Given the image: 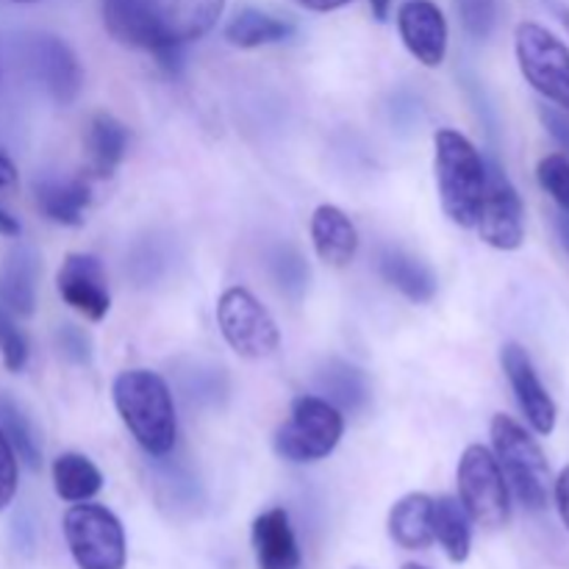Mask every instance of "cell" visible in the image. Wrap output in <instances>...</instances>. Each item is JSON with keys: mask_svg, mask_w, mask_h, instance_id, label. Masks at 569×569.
<instances>
[{"mask_svg": "<svg viewBox=\"0 0 569 569\" xmlns=\"http://www.w3.org/2000/svg\"><path fill=\"white\" fill-rule=\"evenodd\" d=\"M117 415L126 422L139 448L153 459L170 453L178 439V420L172 392L153 370H126L111 387Z\"/></svg>", "mask_w": 569, "mask_h": 569, "instance_id": "obj_1", "label": "cell"}, {"mask_svg": "<svg viewBox=\"0 0 569 569\" xmlns=\"http://www.w3.org/2000/svg\"><path fill=\"white\" fill-rule=\"evenodd\" d=\"M433 170H437L442 211L459 228H476L487 192V161L465 133L439 128L433 133Z\"/></svg>", "mask_w": 569, "mask_h": 569, "instance_id": "obj_2", "label": "cell"}, {"mask_svg": "<svg viewBox=\"0 0 569 569\" xmlns=\"http://www.w3.org/2000/svg\"><path fill=\"white\" fill-rule=\"evenodd\" d=\"M495 459L511 492L526 509L542 511L550 500V465L537 439L509 415L492 417Z\"/></svg>", "mask_w": 569, "mask_h": 569, "instance_id": "obj_3", "label": "cell"}, {"mask_svg": "<svg viewBox=\"0 0 569 569\" xmlns=\"http://www.w3.org/2000/svg\"><path fill=\"white\" fill-rule=\"evenodd\" d=\"M345 433V417L328 400L303 395L289 409L287 422L276 433V453L292 465L322 461L337 450Z\"/></svg>", "mask_w": 569, "mask_h": 569, "instance_id": "obj_4", "label": "cell"}, {"mask_svg": "<svg viewBox=\"0 0 569 569\" xmlns=\"http://www.w3.org/2000/svg\"><path fill=\"white\" fill-rule=\"evenodd\" d=\"M456 481H459V503L465 506L472 522L487 531H498L509 522V483L492 450L483 445H470L459 459Z\"/></svg>", "mask_w": 569, "mask_h": 569, "instance_id": "obj_5", "label": "cell"}, {"mask_svg": "<svg viewBox=\"0 0 569 569\" xmlns=\"http://www.w3.org/2000/svg\"><path fill=\"white\" fill-rule=\"evenodd\" d=\"M64 539L78 569H126V531L106 506L83 500L67 509Z\"/></svg>", "mask_w": 569, "mask_h": 569, "instance_id": "obj_6", "label": "cell"}, {"mask_svg": "<svg viewBox=\"0 0 569 569\" xmlns=\"http://www.w3.org/2000/svg\"><path fill=\"white\" fill-rule=\"evenodd\" d=\"M217 326H220L228 348L242 356V359H267L281 345L278 322L272 320L267 306L244 287H231L220 295Z\"/></svg>", "mask_w": 569, "mask_h": 569, "instance_id": "obj_7", "label": "cell"}, {"mask_svg": "<svg viewBox=\"0 0 569 569\" xmlns=\"http://www.w3.org/2000/svg\"><path fill=\"white\" fill-rule=\"evenodd\" d=\"M517 64L542 98L569 111V48L539 22H520L515 31Z\"/></svg>", "mask_w": 569, "mask_h": 569, "instance_id": "obj_8", "label": "cell"}, {"mask_svg": "<svg viewBox=\"0 0 569 569\" xmlns=\"http://www.w3.org/2000/svg\"><path fill=\"white\" fill-rule=\"evenodd\" d=\"M164 50L156 56L159 67L176 76L183 64V44L203 39L222 17L226 0H150Z\"/></svg>", "mask_w": 569, "mask_h": 569, "instance_id": "obj_9", "label": "cell"}, {"mask_svg": "<svg viewBox=\"0 0 569 569\" xmlns=\"http://www.w3.org/2000/svg\"><path fill=\"white\" fill-rule=\"evenodd\" d=\"M483 242L495 250H517L526 242V209L515 183L498 164H487V192L476 222Z\"/></svg>", "mask_w": 569, "mask_h": 569, "instance_id": "obj_10", "label": "cell"}, {"mask_svg": "<svg viewBox=\"0 0 569 569\" xmlns=\"http://www.w3.org/2000/svg\"><path fill=\"white\" fill-rule=\"evenodd\" d=\"M26 67L33 81L59 106H70L83 83L81 64L64 39L53 33H33L26 42Z\"/></svg>", "mask_w": 569, "mask_h": 569, "instance_id": "obj_11", "label": "cell"}, {"mask_svg": "<svg viewBox=\"0 0 569 569\" xmlns=\"http://www.w3.org/2000/svg\"><path fill=\"white\" fill-rule=\"evenodd\" d=\"M56 289H59L61 300L87 317L89 322H100L111 309L109 281H106V270L94 256L89 253H70L61 261L59 272H56Z\"/></svg>", "mask_w": 569, "mask_h": 569, "instance_id": "obj_12", "label": "cell"}, {"mask_svg": "<svg viewBox=\"0 0 569 569\" xmlns=\"http://www.w3.org/2000/svg\"><path fill=\"white\" fill-rule=\"evenodd\" d=\"M500 365H503V372L509 378L511 389H515V398L520 403L526 420L531 422V428L539 437H550L556 431L559 409H556L553 398L545 389V383L539 381V372L533 367L531 356L526 353L522 345L509 342L500 350Z\"/></svg>", "mask_w": 569, "mask_h": 569, "instance_id": "obj_13", "label": "cell"}, {"mask_svg": "<svg viewBox=\"0 0 569 569\" xmlns=\"http://www.w3.org/2000/svg\"><path fill=\"white\" fill-rule=\"evenodd\" d=\"M398 31L420 64L439 67L448 56V20L433 0H406L398 9Z\"/></svg>", "mask_w": 569, "mask_h": 569, "instance_id": "obj_14", "label": "cell"}, {"mask_svg": "<svg viewBox=\"0 0 569 569\" xmlns=\"http://www.w3.org/2000/svg\"><path fill=\"white\" fill-rule=\"evenodd\" d=\"M100 14L106 31L120 44L150 50L153 56L164 50L150 0H100Z\"/></svg>", "mask_w": 569, "mask_h": 569, "instance_id": "obj_15", "label": "cell"}, {"mask_svg": "<svg viewBox=\"0 0 569 569\" xmlns=\"http://www.w3.org/2000/svg\"><path fill=\"white\" fill-rule=\"evenodd\" d=\"M311 242L320 261L331 267H348L359 250V231L339 206H317L311 214Z\"/></svg>", "mask_w": 569, "mask_h": 569, "instance_id": "obj_16", "label": "cell"}, {"mask_svg": "<svg viewBox=\"0 0 569 569\" xmlns=\"http://www.w3.org/2000/svg\"><path fill=\"white\" fill-rule=\"evenodd\" d=\"M253 550L259 569H298L300 548L295 539L292 522L283 509H270L256 517Z\"/></svg>", "mask_w": 569, "mask_h": 569, "instance_id": "obj_17", "label": "cell"}, {"mask_svg": "<svg viewBox=\"0 0 569 569\" xmlns=\"http://www.w3.org/2000/svg\"><path fill=\"white\" fill-rule=\"evenodd\" d=\"M37 253L20 244L0 264V306H6L14 317H31L37 309Z\"/></svg>", "mask_w": 569, "mask_h": 569, "instance_id": "obj_18", "label": "cell"}, {"mask_svg": "<svg viewBox=\"0 0 569 569\" xmlns=\"http://www.w3.org/2000/svg\"><path fill=\"white\" fill-rule=\"evenodd\" d=\"M87 167L94 178H111L128 150V128L109 111H98L83 133Z\"/></svg>", "mask_w": 569, "mask_h": 569, "instance_id": "obj_19", "label": "cell"}, {"mask_svg": "<svg viewBox=\"0 0 569 569\" xmlns=\"http://www.w3.org/2000/svg\"><path fill=\"white\" fill-rule=\"evenodd\" d=\"M378 270H381L383 281L398 289L411 303H431L439 289V281L431 267L422 259H417V256L406 253V250H383Z\"/></svg>", "mask_w": 569, "mask_h": 569, "instance_id": "obj_20", "label": "cell"}, {"mask_svg": "<svg viewBox=\"0 0 569 569\" xmlns=\"http://www.w3.org/2000/svg\"><path fill=\"white\" fill-rule=\"evenodd\" d=\"M317 392L322 400H328L331 406H337L339 411H356L365 409L372 398L370 378L367 372H361L359 367L350 365V361L331 359L315 378Z\"/></svg>", "mask_w": 569, "mask_h": 569, "instance_id": "obj_21", "label": "cell"}, {"mask_svg": "<svg viewBox=\"0 0 569 569\" xmlns=\"http://www.w3.org/2000/svg\"><path fill=\"white\" fill-rule=\"evenodd\" d=\"M37 206L50 222L59 226H81L83 209L89 206V183L81 178H42L33 183Z\"/></svg>", "mask_w": 569, "mask_h": 569, "instance_id": "obj_22", "label": "cell"}, {"mask_svg": "<svg viewBox=\"0 0 569 569\" xmlns=\"http://www.w3.org/2000/svg\"><path fill=\"white\" fill-rule=\"evenodd\" d=\"M433 498L422 492H411L400 498L389 511V537L403 550H426L433 542L431 528Z\"/></svg>", "mask_w": 569, "mask_h": 569, "instance_id": "obj_23", "label": "cell"}, {"mask_svg": "<svg viewBox=\"0 0 569 569\" xmlns=\"http://www.w3.org/2000/svg\"><path fill=\"white\" fill-rule=\"evenodd\" d=\"M431 528H433V539H439V545H442L450 561L461 565V561L470 559V550H472L470 517H467L465 506H461L459 500L448 498V495L433 500Z\"/></svg>", "mask_w": 569, "mask_h": 569, "instance_id": "obj_24", "label": "cell"}, {"mask_svg": "<svg viewBox=\"0 0 569 569\" xmlns=\"http://www.w3.org/2000/svg\"><path fill=\"white\" fill-rule=\"evenodd\" d=\"M292 22L281 20L276 14H267L261 9H242L231 17L226 26V39L233 48H261V44H276L292 37Z\"/></svg>", "mask_w": 569, "mask_h": 569, "instance_id": "obj_25", "label": "cell"}, {"mask_svg": "<svg viewBox=\"0 0 569 569\" xmlns=\"http://www.w3.org/2000/svg\"><path fill=\"white\" fill-rule=\"evenodd\" d=\"M53 487L56 495L67 503H83L103 489V476L87 456L61 453L53 461Z\"/></svg>", "mask_w": 569, "mask_h": 569, "instance_id": "obj_26", "label": "cell"}, {"mask_svg": "<svg viewBox=\"0 0 569 569\" xmlns=\"http://www.w3.org/2000/svg\"><path fill=\"white\" fill-rule=\"evenodd\" d=\"M0 428H3L11 450L17 453V461H22L28 470H37L42 465V448H39L37 431H33L22 406L14 403L9 395H0Z\"/></svg>", "mask_w": 569, "mask_h": 569, "instance_id": "obj_27", "label": "cell"}, {"mask_svg": "<svg viewBox=\"0 0 569 569\" xmlns=\"http://www.w3.org/2000/svg\"><path fill=\"white\" fill-rule=\"evenodd\" d=\"M270 270L278 287L283 292L295 295V298L309 287V264H306V259L295 248H278L270 256Z\"/></svg>", "mask_w": 569, "mask_h": 569, "instance_id": "obj_28", "label": "cell"}, {"mask_svg": "<svg viewBox=\"0 0 569 569\" xmlns=\"http://www.w3.org/2000/svg\"><path fill=\"white\" fill-rule=\"evenodd\" d=\"M28 339L17 326V317L0 306V361L9 372H22L28 365Z\"/></svg>", "mask_w": 569, "mask_h": 569, "instance_id": "obj_29", "label": "cell"}, {"mask_svg": "<svg viewBox=\"0 0 569 569\" xmlns=\"http://www.w3.org/2000/svg\"><path fill=\"white\" fill-rule=\"evenodd\" d=\"M539 187L556 200L565 214H569V159L565 153H550L545 156L537 164Z\"/></svg>", "mask_w": 569, "mask_h": 569, "instance_id": "obj_30", "label": "cell"}, {"mask_svg": "<svg viewBox=\"0 0 569 569\" xmlns=\"http://www.w3.org/2000/svg\"><path fill=\"white\" fill-rule=\"evenodd\" d=\"M459 20L472 39H489L498 22V0H453Z\"/></svg>", "mask_w": 569, "mask_h": 569, "instance_id": "obj_31", "label": "cell"}, {"mask_svg": "<svg viewBox=\"0 0 569 569\" xmlns=\"http://www.w3.org/2000/svg\"><path fill=\"white\" fill-rule=\"evenodd\" d=\"M17 481H20V461L11 450L9 439H6L3 428H0V511L11 506L17 495Z\"/></svg>", "mask_w": 569, "mask_h": 569, "instance_id": "obj_32", "label": "cell"}, {"mask_svg": "<svg viewBox=\"0 0 569 569\" xmlns=\"http://www.w3.org/2000/svg\"><path fill=\"white\" fill-rule=\"evenodd\" d=\"M56 339H59L61 353H64L70 361H76V365H87V361L92 359V345H89V337L81 331V328L64 326Z\"/></svg>", "mask_w": 569, "mask_h": 569, "instance_id": "obj_33", "label": "cell"}, {"mask_svg": "<svg viewBox=\"0 0 569 569\" xmlns=\"http://www.w3.org/2000/svg\"><path fill=\"white\" fill-rule=\"evenodd\" d=\"M539 117H542L550 137L569 153V111L559 109V106H542V109H539Z\"/></svg>", "mask_w": 569, "mask_h": 569, "instance_id": "obj_34", "label": "cell"}, {"mask_svg": "<svg viewBox=\"0 0 569 569\" xmlns=\"http://www.w3.org/2000/svg\"><path fill=\"white\" fill-rule=\"evenodd\" d=\"M553 498H556V509H559L561 522H565L567 531H569V467H565V470H561V476L556 478Z\"/></svg>", "mask_w": 569, "mask_h": 569, "instance_id": "obj_35", "label": "cell"}, {"mask_svg": "<svg viewBox=\"0 0 569 569\" xmlns=\"http://www.w3.org/2000/svg\"><path fill=\"white\" fill-rule=\"evenodd\" d=\"M17 187V167L11 164L9 156L0 150V192H9Z\"/></svg>", "mask_w": 569, "mask_h": 569, "instance_id": "obj_36", "label": "cell"}, {"mask_svg": "<svg viewBox=\"0 0 569 569\" xmlns=\"http://www.w3.org/2000/svg\"><path fill=\"white\" fill-rule=\"evenodd\" d=\"M303 9L309 11H320V14H328V11H337V9H345V6H350L353 0H298Z\"/></svg>", "mask_w": 569, "mask_h": 569, "instance_id": "obj_37", "label": "cell"}, {"mask_svg": "<svg viewBox=\"0 0 569 569\" xmlns=\"http://www.w3.org/2000/svg\"><path fill=\"white\" fill-rule=\"evenodd\" d=\"M20 222H17V217H11L9 211L6 209H0V237H6V239H14V237H20Z\"/></svg>", "mask_w": 569, "mask_h": 569, "instance_id": "obj_38", "label": "cell"}, {"mask_svg": "<svg viewBox=\"0 0 569 569\" xmlns=\"http://www.w3.org/2000/svg\"><path fill=\"white\" fill-rule=\"evenodd\" d=\"M553 228H556V237H559V242L565 244V250L569 256V214H556Z\"/></svg>", "mask_w": 569, "mask_h": 569, "instance_id": "obj_39", "label": "cell"}, {"mask_svg": "<svg viewBox=\"0 0 569 569\" xmlns=\"http://www.w3.org/2000/svg\"><path fill=\"white\" fill-rule=\"evenodd\" d=\"M389 6H392V0H370L372 17L383 22V20H387V17H389Z\"/></svg>", "mask_w": 569, "mask_h": 569, "instance_id": "obj_40", "label": "cell"}, {"mask_svg": "<svg viewBox=\"0 0 569 569\" xmlns=\"http://www.w3.org/2000/svg\"><path fill=\"white\" fill-rule=\"evenodd\" d=\"M553 9H556V14H559V20H561V26L567 28V33H569V6H561V3H553Z\"/></svg>", "mask_w": 569, "mask_h": 569, "instance_id": "obj_41", "label": "cell"}, {"mask_svg": "<svg viewBox=\"0 0 569 569\" xmlns=\"http://www.w3.org/2000/svg\"><path fill=\"white\" fill-rule=\"evenodd\" d=\"M9 3H37V0H9Z\"/></svg>", "mask_w": 569, "mask_h": 569, "instance_id": "obj_42", "label": "cell"}, {"mask_svg": "<svg viewBox=\"0 0 569 569\" xmlns=\"http://www.w3.org/2000/svg\"><path fill=\"white\" fill-rule=\"evenodd\" d=\"M403 569H428V567H420V565H403Z\"/></svg>", "mask_w": 569, "mask_h": 569, "instance_id": "obj_43", "label": "cell"}]
</instances>
